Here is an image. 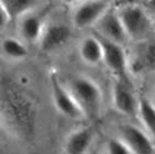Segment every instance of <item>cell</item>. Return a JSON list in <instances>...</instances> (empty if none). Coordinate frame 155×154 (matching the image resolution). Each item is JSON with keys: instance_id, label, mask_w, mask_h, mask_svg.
<instances>
[{"instance_id": "cell-18", "label": "cell", "mask_w": 155, "mask_h": 154, "mask_svg": "<svg viewBox=\"0 0 155 154\" xmlns=\"http://www.w3.org/2000/svg\"><path fill=\"white\" fill-rule=\"evenodd\" d=\"M109 154H133L121 139H111L108 142Z\"/></svg>"}, {"instance_id": "cell-7", "label": "cell", "mask_w": 155, "mask_h": 154, "mask_svg": "<svg viewBox=\"0 0 155 154\" xmlns=\"http://www.w3.org/2000/svg\"><path fill=\"white\" fill-rule=\"evenodd\" d=\"M94 27L100 38L117 44L122 45L129 38L122 21L119 17L118 10L114 8H110L108 10Z\"/></svg>"}, {"instance_id": "cell-10", "label": "cell", "mask_w": 155, "mask_h": 154, "mask_svg": "<svg viewBox=\"0 0 155 154\" xmlns=\"http://www.w3.org/2000/svg\"><path fill=\"white\" fill-rule=\"evenodd\" d=\"M114 106L120 113L124 116H133L137 109V102L130 90V85L117 80L112 89Z\"/></svg>"}, {"instance_id": "cell-14", "label": "cell", "mask_w": 155, "mask_h": 154, "mask_svg": "<svg viewBox=\"0 0 155 154\" xmlns=\"http://www.w3.org/2000/svg\"><path fill=\"white\" fill-rule=\"evenodd\" d=\"M35 5L36 0H0V8L6 10L12 21L30 13Z\"/></svg>"}, {"instance_id": "cell-3", "label": "cell", "mask_w": 155, "mask_h": 154, "mask_svg": "<svg viewBox=\"0 0 155 154\" xmlns=\"http://www.w3.org/2000/svg\"><path fill=\"white\" fill-rule=\"evenodd\" d=\"M117 10L129 38L140 42L151 35L153 29L152 19L144 7L129 3Z\"/></svg>"}, {"instance_id": "cell-4", "label": "cell", "mask_w": 155, "mask_h": 154, "mask_svg": "<svg viewBox=\"0 0 155 154\" xmlns=\"http://www.w3.org/2000/svg\"><path fill=\"white\" fill-rule=\"evenodd\" d=\"M109 9V0H83L75 8L73 23L78 29H86L95 25Z\"/></svg>"}, {"instance_id": "cell-5", "label": "cell", "mask_w": 155, "mask_h": 154, "mask_svg": "<svg viewBox=\"0 0 155 154\" xmlns=\"http://www.w3.org/2000/svg\"><path fill=\"white\" fill-rule=\"evenodd\" d=\"M104 46V62L110 72L116 76L117 80L130 85L128 77V61L122 45L99 38Z\"/></svg>"}, {"instance_id": "cell-17", "label": "cell", "mask_w": 155, "mask_h": 154, "mask_svg": "<svg viewBox=\"0 0 155 154\" xmlns=\"http://www.w3.org/2000/svg\"><path fill=\"white\" fill-rule=\"evenodd\" d=\"M142 63L146 67L155 69V41H152L145 45L142 53Z\"/></svg>"}, {"instance_id": "cell-1", "label": "cell", "mask_w": 155, "mask_h": 154, "mask_svg": "<svg viewBox=\"0 0 155 154\" xmlns=\"http://www.w3.org/2000/svg\"><path fill=\"white\" fill-rule=\"evenodd\" d=\"M36 109L34 102L25 92L17 87H8L1 97L2 126L13 136L27 139L35 128Z\"/></svg>"}, {"instance_id": "cell-15", "label": "cell", "mask_w": 155, "mask_h": 154, "mask_svg": "<svg viewBox=\"0 0 155 154\" xmlns=\"http://www.w3.org/2000/svg\"><path fill=\"white\" fill-rule=\"evenodd\" d=\"M1 50H2L5 56L10 59H15V61L25 59L29 54L24 43H22L20 40L15 38H5L2 41V44H1Z\"/></svg>"}, {"instance_id": "cell-2", "label": "cell", "mask_w": 155, "mask_h": 154, "mask_svg": "<svg viewBox=\"0 0 155 154\" xmlns=\"http://www.w3.org/2000/svg\"><path fill=\"white\" fill-rule=\"evenodd\" d=\"M69 92L77 102L84 118L95 120L101 111L102 94L99 86L88 77H76L69 84Z\"/></svg>"}, {"instance_id": "cell-11", "label": "cell", "mask_w": 155, "mask_h": 154, "mask_svg": "<svg viewBox=\"0 0 155 154\" xmlns=\"http://www.w3.org/2000/svg\"><path fill=\"white\" fill-rule=\"evenodd\" d=\"M79 55L84 62L89 65H97L104 62V46L99 38L86 36L79 45Z\"/></svg>"}, {"instance_id": "cell-20", "label": "cell", "mask_w": 155, "mask_h": 154, "mask_svg": "<svg viewBox=\"0 0 155 154\" xmlns=\"http://www.w3.org/2000/svg\"><path fill=\"white\" fill-rule=\"evenodd\" d=\"M144 9L147 11L150 15L155 17V0H145L144 1Z\"/></svg>"}, {"instance_id": "cell-9", "label": "cell", "mask_w": 155, "mask_h": 154, "mask_svg": "<svg viewBox=\"0 0 155 154\" xmlns=\"http://www.w3.org/2000/svg\"><path fill=\"white\" fill-rule=\"evenodd\" d=\"M71 38V30L62 23H52L44 27L40 38V48L44 52H53L58 50L68 42Z\"/></svg>"}, {"instance_id": "cell-16", "label": "cell", "mask_w": 155, "mask_h": 154, "mask_svg": "<svg viewBox=\"0 0 155 154\" xmlns=\"http://www.w3.org/2000/svg\"><path fill=\"white\" fill-rule=\"evenodd\" d=\"M137 111L144 127L155 136V107L147 98H141L137 102Z\"/></svg>"}, {"instance_id": "cell-12", "label": "cell", "mask_w": 155, "mask_h": 154, "mask_svg": "<svg viewBox=\"0 0 155 154\" xmlns=\"http://www.w3.org/2000/svg\"><path fill=\"white\" fill-rule=\"evenodd\" d=\"M93 141V132L88 128H81L73 132L65 143L66 154H85Z\"/></svg>"}, {"instance_id": "cell-21", "label": "cell", "mask_w": 155, "mask_h": 154, "mask_svg": "<svg viewBox=\"0 0 155 154\" xmlns=\"http://www.w3.org/2000/svg\"><path fill=\"white\" fill-rule=\"evenodd\" d=\"M65 2H69V3H75V2H79V1H83V0H63Z\"/></svg>"}, {"instance_id": "cell-22", "label": "cell", "mask_w": 155, "mask_h": 154, "mask_svg": "<svg viewBox=\"0 0 155 154\" xmlns=\"http://www.w3.org/2000/svg\"><path fill=\"white\" fill-rule=\"evenodd\" d=\"M88 154H99L98 152H96V151H91V152H89Z\"/></svg>"}, {"instance_id": "cell-6", "label": "cell", "mask_w": 155, "mask_h": 154, "mask_svg": "<svg viewBox=\"0 0 155 154\" xmlns=\"http://www.w3.org/2000/svg\"><path fill=\"white\" fill-rule=\"evenodd\" d=\"M51 88L54 105L60 113L74 120L84 118L83 112L79 109L77 102L75 101L69 89H66L63 86V84L58 79V76L55 73L51 75Z\"/></svg>"}, {"instance_id": "cell-8", "label": "cell", "mask_w": 155, "mask_h": 154, "mask_svg": "<svg viewBox=\"0 0 155 154\" xmlns=\"http://www.w3.org/2000/svg\"><path fill=\"white\" fill-rule=\"evenodd\" d=\"M120 139L127 144L133 154H153L154 145L143 131L133 125L120 127Z\"/></svg>"}, {"instance_id": "cell-13", "label": "cell", "mask_w": 155, "mask_h": 154, "mask_svg": "<svg viewBox=\"0 0 155 154\" xmlns=\"http://www.w3.org/2000/svg\"><path fill=\"white\" fill-rule=\"evenodd\" d=\"M20 20V33L22 38L30 43L39 42L44 30L41 18L30 12L23 15Z\"/></svg>"}, {"instance_id": "cell-19", "label": "cell", "mask_w": 155, "mask_h": 154, "mask_svg": "<svg viewBox=\"0 0 155 154\" xmlns=\"http://www.w3.org/2000/svg\"><path fill=\"white\" fill-rule=\"evenodd\" d=\"M11 21V18L6 12V10L0 8V24H1V28H6Z\"/></svg>"}]
</instances>
